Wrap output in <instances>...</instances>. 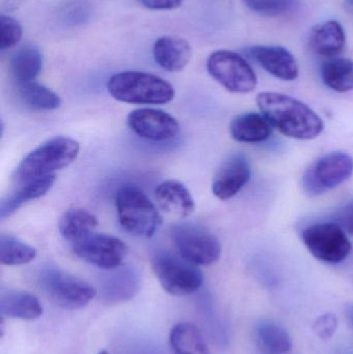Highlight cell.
Returning <instances> with one entry per match:
<instances>
[{
  "instance_id": "1",
  "label": "cell",
  "mask_w": 353,
  "mask_h": 354,
  "mask_svg": "<svg viewBox=\"0 0 353 354\" xmlns=\"http://www.w3.org/2000/svg\"><path fill=\"white\" fill-rule=\"evenodd\" d=\"M261 114L273 128L298 140H311L323 133L325 124L308 105L283 93L265 91L256 97Z\"/></svg>"
},
{
  "instance_id": "2",
  "label": "cell",
  "mask_w": 353,
  "mask_h": 354,
  "mask_svg": "<svg viewBox=\"0 0 353 354\" xmlns=\"http://www.w3.org/2000/svg\"><path fill=\"white\" fill-rule=\"evenodd\" d=\"M107 89L116 101L135 105H164L175 97V91L167 80L139 71L114 74L108 81Z\"/></svg>"
},
{
  "instance_id": "3",
  "label": "cell",
  "mask_w": 353,
  "mask_h": 354,
  "mask_svg": "<svg viewBox=\"0 0 353 354\" xmlns=\"http://www.w3.org/2000/svg\"><path fill=\"white\" fill-rule=\"evenodd\" d=\"M80 153V145L70 137H55L33 149L17 166L14 174L18 185L33 179L56 174L70 166Z\"/></svg>"
},
{
  "instance_id": "4",
  "label": "cell",
  "mask_w": 353,
  "mask_h": 354,
  "mask_svg": "<svg viewBox=\"0 0 353 354\" xmlns=\"http://www.w3.org/2000/svg\"><path fill=\"white\" fill-rule=\"evenodd\" d=\"M115 205L122 228L135 236L149 239L161 225L162 216L157 206L135 185H124L118 189Z\"/></svg>"
},
{
  "instance_id": "5",
  "label": "cell",
  "mask_w": 353,
  "mask_h": 354,
  "mask_svg": "<svg viewBox=\"0 0 353 354\" xmlns=\"http://www.w3.org/2000/svg\"><path fill=\"white\" fill-rule=\"evenodd\" d=\"M153 272L166 292L184 297L198 291L203 284V274L195 264L178 254L161 252L153 257Z\"/></svg>"
},
{
  "instance_id": "6",
  "label": "cell",
  "mask_w": 353,
  "mask_h": 354,
  "mask_svg": "<svg viewBox=\"0 0 353 354\" xmlns=\"http://www.w3.org/2000/svg\"><path fill=\"white\" fill-rule=\"evenodd\" d=\"M178 254L197 266L216 263L221 256V243L209 229L192 222L176 224L171 231Z\"/></svg>"
},
{
  "instance_id": "7",
  "label": "cell",
  "mask_w": 353,
  "mask_h": 354,
  "mask_svg": "<svg viewBox=\"0 0 353 354\" xmlns=\"http://www.w3.org/2000/svg\"><path fill=\"white\" fill-rule=\"evenodd\" d=\"M39 282L44 292L62 309H81L97 295L90 284L57 268H45L39 274Z\"/></svg>"
},
{
  "instance_id": "8",
  "label": "cell",
  "mask_w": 353,
  "mask_h": 354,
  "mask_svg": "<svg viewBox=\"0 0 353 354\" xmlns=\"http://www.w3.org/2000/svg\"><path fill=\"white\" fill-rule=\"evenodd\" d=\"M209 74L232 93H249L257 86V76L248 62L236 52L218 50L207 62Z\"/></svg>"
},
{
  "instance_id": "9",
  "label": "cell",
  "mask_w": 353,
  "mask_h": 354,
  "mask_svg": "<svg viewBox=\"0 0 353 354\" xmlns=\"http://www.w3.org/2000/svg\"><path fill=\"white\" fill-rule=\"evenodd\" d=\"M302 241L316 259L325 263L344 261L352 251V243L336 222L317 223L302 232Z\"/></svg>"
},
{
  "instance_id": "10",
  "label": "cell",
  "mask_w": 353,
  "mask_h": 354,
  "mask_svg": "<svg viewBox=\"0 0 353 354\" xmlns=\"http://www.w3.org/2000/svg\"><path fill=\"white\" fill-rule=\"evenodd\" d=\"M353 174V158L334 151L317 160L305 171L303 187L310 196H319L345 183Z\"/></svg>"
},
{
  "instance_id": "11",
  "label": "cell",
  "mask_w": 353,
  "mask_h": 354,
  "mask_svg": "<svg viewBox=\"0 0 353 354\" xmlns=\"http://www.w3.org/2000/svg\"><path fill=\"white\" fill-rule=\"evenodd\" d=\"M72 245L77 257L106 270L122 266L128 253V245L122 239L104 233H90Z\"/></svg>"
},
{
  "instance_id": "12",
  "label": "cell",
  "mask_w": 353,
  "mask_h": 354,
  "mask_svg": "<svg viewBox=\"0 0 353 354\" xmlns=\"http://www.w3.org/2000/svg\"><path fill=\"white\" fill-rule=\"evenodd\" d=\"M128 124L137 136L151 142L171 140L180 133V124L173 116L153 108H140L131 112Z\"/></svg>"
},
{
  "instance_id": "13",
  "label": "cell",
  "mask_w": 353,
  "mask_h": 354,
  "mask_svg": "<svg viewBox=\"0 0 353 354\" xmlns=\"http://www.w3.org/2000/svg\"><path fill=\"white\" fill-rule=\"evenodd\" d=\"M252 168L248 158L242 153L230 156L213 178V195L220 200H229L238 195L250 180Z\"/></svg>"
},
{
  "instance_id": "14",
  "label": "cell",
  "mask_w": 353,
  "mask_h": 354,
  "mask_svg": "<svg viewBox=\"0 0 353 354\" xmlns=\"http://www.w3.org/2000/svg\"><path fill=\"white\" fill-rule=\"evenodd\" d=\"M141 280L138 272L128 266L108 270L99 280V297L109 305L126 303L138 295Z\"/></svg>"
},
{
  "instance_id": "15",
  "label": "cell",
  "mask_w": 353,
  "mask_h": 354,
  "mask_svg": "<svg viewBox=\"0 0 353 354\" xmlns=\"http://www.w3.org/2000/svg\"><path fill=\"white\" fill-rule=\"evenodd\" d=\"M248 54L263 70L284 81L296 80L300 68L294 56L279 46H253Z\"/></svg>"
},
{
  "instance_id": "16",
  "label": "cell",
  "mask_w": 353,
  "mask_h": 354,
  "mask_svg": "<svg viewBox=\"0 0 353 354\" xmlns=\"http://www.w3.org/2000/svg\"><path fill=\"white\" fill-rule=\"evenodd\" d=\"M155 194L159 207L170 216L188 218L196 208L192 194L180 181H163L158 185Z\"/></svg>"
},
{
  "instance_id": "17",
  "label": "cell",
  "mask_w": 353,
  "mask_h": 354,
  "mask_svg": "<svg viewBox=\"0 0 353 354\" xmlns=\"http://www.w3.org/2000/svg\"><path fill=\"white\" fill-rule=\"evenodd\" d=\"M153 54L160 68L167 72L176 73L188 66L192 58V48L182 37L164 35L155 41Z\"/></svg>"
},
{
  "instance_id": "18",
  "label": "cell",
  "mask_w": 353,
  "mask_h": 354,
  "mask_svg": "<svg viewBox=\"0 0 353 354\" xmlns=\"http://www.w3.org/2000/svg\"><path fill=\"white\" fill-rule=\"evenodd\" d=\"M345 30L338 21H325L317 24L311 31V49L323 57L333 58L339 55L345 48Z\"/></svg>"
},
{
  "instance_id": "19",
  "label": "cell",
  "mask_w": 353,
  "mask_h": 354,
  "mask_svg": "<svg viewBox=\"0 0 353 354\" xmlns=\"http://www.w3.org/2000/svg\"><path fill=\"white\" fill-rule=\"evenodd\" d=\"M0 313L3 317L31 322L43 315V307L39 299L30 293L8 290L0 295Z\"/></svg>"
},
{
  "instance_id": "20",
  "label": "cell",
  "mask_w": 353,
  "mask_h": 354,
  "mask_svg": "<svg viewBox=\"0 0 353 354\" xmlns=\"http://www.w3.org/2000/svg\"><path fill=\"white\" fill-rule=\"evenodd\" d=\"M56 174L33 179L29 183L19 185V189L0 202V218L6 220L14 214L23 204L45 196L53 187Z\"/></svg>"
},
{
  "instance_id": "21",
  "label": "cell",
  "mask_w": 353,
  "mask_h": 354,
  "mask_svg": "<svg viewBox=\"0 0 353 354\" xmlns=\"http://www.w3.org/2000/svg\"><path fill=\"white\" fill-rule=\"evenodd\" d=\"M229 131L238 142L260 143L271 137L273 127L263 114L250 112L234 118L230 122Z\"/></svg>"
},
{
  "instance_id": "22",
  "label": "cell",
  "mask_w": 353,
  "mask_h": 354,
  "mask_svg": "<svg viewBox=\"0 0 353 354\" xmlns=\"http://www.w3.org/2000/svg\"><path fill=\"white\" fill-rule=\"evenodd\" d=\"M44 55L35 44H25L12 53L10 60V72L17 83L30 82L41 74Z\"/></svg>"
},
{
  "instance_id": "23",
  "label": "cell",
  "mask_w": 353,
  "mask_h": 354,
  "mask_svg": "<svg viewBox=\"0 0 353 354\" xmlns=\"http://www.w3.org/2000/svg\"><path fill=\"white\" fill-rule=\"evenodd\" d=\"M97 225L99 221L93 212L83 208H70L60 218L58 230L66 241L73 243L95 232Z\"/></svg>"
},
{
  "instance_id": "24",
  "label": "cell",
  "mask_w": 353,
  "mask_h": 354,
  "mask_svg": "<svg viewBox=\"0 0 353 354\" xmlns=\"http://www.w3.org/2000/svg\"><path fill=\"white\" fill-rule=\"evenodd\" d=\"M173 354H211L202 333L194 324L180 322L170 333Z\"/></svg>"
},
{
  "instance_id": "25",
  "label": "cell",
  "mask_w": 353,
  "mask_h": 354,
  "mask_svg": "<svg viewBox=\"0 0 353 354\" xmlns=\"http://www.w3.org/2000/svg\"><path fill=\"white\" fill-rule=\"evenodd\" d=\"M18 93L25 105L39 111H52L61 106V97L45 85L35 81L18 83Z\"/></svg>"
},
{
  "instance_id": "26",
  "label": "cell",
  "mask_w": 353,
  "mask_h": 354,
  "mask_svg": "<svg viewBox=\"0 0 353 354\" xmlns=\"http://www.w3.org/2000/svg\"><path fill=\"white\" fill-rule=\"evenodd\" d=\"M321 79L329 88L337 93L353 91V60L332 58L321 66Z\"/></svg>"
},
{
  "instance_id": "27",
  "label": "cell",
  "mask_w": 353,
  "mask_h": 354,
  "mask_svg": "<svg viewBox=\"0 0 353 354\" xmlns=\"http://www.w3.org/2000/svg\"><path fill=\"white\" fill-rule=\"evenodd\" d=\"M37 251L14 235L0 236V262L2 266H18L30 263L37 258Z\"/></svg>"
},
{
  "instance_id": "28",
  "label": "cell",
  "mask_w": 353,
  "mask_h": 354,
  "mask_svg": "<svg viewBox=\"0 0 353 354\" xmlns=\"http://www.w3.org/2000/svg\"><path fill=\"white\" fill-rule=\"evenodd\" d=\"M257 335L265 349L271 354H287L292 351V340L287 330L274 322H263Z\"/></svg>"
},
{
  "instance_id": "29",
  "label": "cell",
  "mask_w": 353,
  "mask_h": 354,
  "mask_svg": "<svg viewBox=\"0 0 353 354\" xmlns=\"http://www.w3.org/2000/svg\"><path fill=\"white\" fill-rule=\"evenodd\" d=\"M242 2L255 14L267 17L282 16L296 6V0H242Z\"/></svg>"
},
{
  "instance_id": "30",
  "label": "cell",
  "mask_w": 353,
  "mask_h": 354,
  "mask_svg": "<svg viewBox=\"0 0 353 354\" xmlns=\"http://www.w3.org/2000/svg\"><path fill=\"white\" fill-rule=\"evenodd\" d=\"M0 50L10 49L15 47L23 37V28L20 23L8 15H0Z\"/></svg>"
},
{
  "instance_id": "31",
  "label": "cell",
  "mask_w": 353,
  "mask_h": 354,
  "mask_svg": "<svg viewBox=\"0 0 353 354\" xmlns=\"http://www.w3.org/2000/svg\"><path fill=\"white\" fill-rule=\"evenodd\" d=\"M91 15H93V8L90 4L83 0H77V1L70 2L64 8L61 16L66 24L77 26V25L88 22Z\"/></svg>"
},
{
  "instance_id": "32",
  "label": "cell",
  "mask_w": 353,
  "mask_h": 354,
  "mask_svg": "<svg viewBox=\"0 0 353 354\" xmlns=\"http://www.w3.org/2000/svg\"><path fill=\"white\" fill-rule=\"evenodd\" d=\"M339 326V320L333 313H325L317 317L312 324V330L317 338L329 341L333 338Z\"/></svg>"
},
{
  "instance_id": "33",
  "label": "cell",
  "mask_w": 353,
  "mask_h": 354,
  "mask_svg": "<svg viewBox=\"0 0 353 354\" xmlns=\"http://www.w3.org/2000/svg\"><path fill=\"white\" fill-rule=\"evenodd\" d=\"M335 222L339 224L345 232L353 235V199L346 202L335 214Z\"/></svg>"
},
{
  "instance_id": "34",
  "label": "cell",
  "mask_w": 353,
  "mask_h": 354,
  "mask_svg": "<svg viewBox=\"0 0 353 354\" xmlns=\"http://www.w3.org/2000/svg\"><path fill=\"white\" fill-rule=\"evenodd\" d=\"M128 354H167L166 351L155 343L141 341L131 345Z\"/></svg>"
},
{
  "instance_id": "35",
  "label": "cell",
  "mask_w": 353,
  "mask_h": 354,
  "mask_svg": "<svg viewBox=\"0 0 353 354\" xmlns=\"http://www.w3.org/2000/svg\"><path fill=\"white\" fill-rule=\"evenodd\" d=\"M138 1L149 10H170L178 8L184 0H138Z\"/></svg>"
},
{
  "instance_id": "36",
  "label": "cell",
  "mask_w": 353,
  "mask_h": 354,
  "mask_svg": "<svg viewBox=\"0 0 353 354\" xmlns=\"http://www.w3.org/2000/svg\"><path fill=\"white\" fill-rule=\"evenodd\" d=\"M346 316H347L348 322H350L353 328V304L346 306Z\"/></svg>"
},
{
  "instance_id": "37",
  "label": "cell",
  "mask_w": 353,
  "mask_h": 354,
  "mask_svg": "<svg viewBox=\"0 0 353 354\" xmlns=\"http://www.w3.org/2000/svg\"><path fill=\"white\" fill-rule=\"evenodd\" d=\"M346 1H347L350 6H353V0H346Z\"/></svg>"
},
{
  "instance_id": "38",
  "label": "cell",
  "mask_w": 353,
  "mask_h": 354,
  "mask_svg": "<svg viewBox=\"0 0 353 354\" xmlns=\"http://www.w3.org/2000/svg\"><path fill=\"white\" fill-rule=\"evenodd\" d=\"M99 354H109V353H108L107 351H101V353H99Z\"/></svg>"
}]
</instances>
